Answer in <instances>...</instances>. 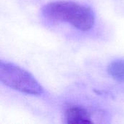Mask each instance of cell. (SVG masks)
Listing matches in <instances>:
<instances>
[{
    "instance_id": "cell-1",
    "label": "cell",
    "mask_w": 124,
    "mask_h": 124,
    "mask_svg": "<svg viewBox=\"0 0 124 124\" xmlns=\"http://www.w3.org/2000/svg\"><path fill=\"white\" fill-rule=\"evenodd\" d=\"M41 14L49 21L66 23L83 31L92 29L95 21L91 7L73 1L49 2L42 7Z\"/></svg>"
},
{
    "instance_id": "cell-2",
    "label": "cell",
    "mask_w": 124,
    "mask_h": 124,
    "mask_svg": "<svg viewBox=\"0 0 124 124\" xmlns=\"http://www.w3.org/2000/svg\"><path fill=\"white\" fill-rule=\"evenodd\" d=\"M0 82L19 92L40 96L44 89L28 71L13 63L0 60Z\"/></svg>"
},
{
    "instance_id": "cell-3",
    "label": "cell",
    "mask_w": 124,
    "mask_h": 124,
    "mask_svg": "<svg viewBox=\"0 0 124 124\" xmlns=\"http://www.w3.org/2000/svg\"><path fill=\"white\" fill-rule=\"evenodd\" d=\"M65 121L67 124H84L94 123L91 114L85 108L78 106L69 108L65 112Z\"/></svg>"
},
{
    "instance_id": "cell-4",
    "label": "cell",
    "mask_w": 124,
    "mask_h": 124,
    "mask_svg": "<svg viewBox=\"0 0 124 124\" xmlns=\"http://www.w3.org/2000/svg\"><path fill=\"white\" fill-rule=\"evenodd\" d=\"M109 75L116 81L124 83V59L113 61L108 68Z\"/></svg>"
}]
</instances>
